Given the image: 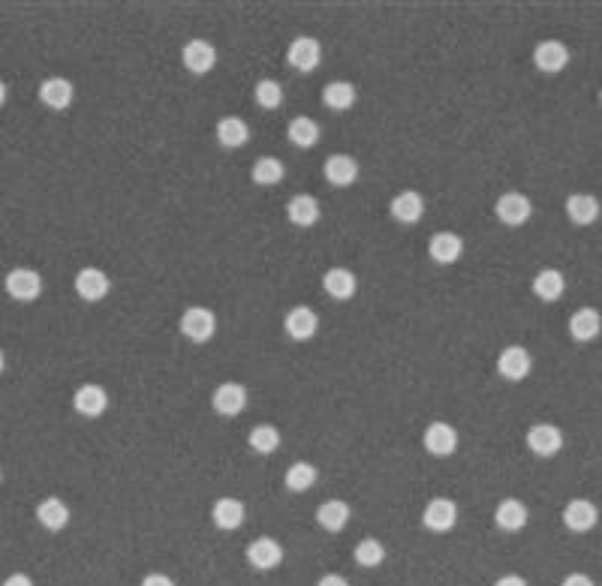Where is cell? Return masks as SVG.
I'll return each mask as SVG.
<instances>
[{
  "mask_svg": "<svg viewBox=\"0 0 602 586\" xmlns=\"http://www.w3.org/2000/svg\"><path fill=\"white\" fill-rule=\"evenodd\" d=\"M356 100H359L356 84H350V82H332L323 88V102H325V109H332V111H350L356 106Z\"/></svg>",
  "mask_w": 602,
  "mask_h": 586,
  "instance_id": "obj_32",
  "label": "cell"
},
{
  "mask_svg": "<svg viewBox=\"0 0 602 586\" xmlns=\"http://www.w3.org/2000/svg\"><path fill=\"white\" fill-rule=\"evenodd\" d=\"M6 295L15 301H37L42 292V277L31 268H13L4 280Z\"/></svg>",
  "mask_w": 602,
  "mask_h": 586,
  "instance_id": "obj_12",
  "label": "cell"
},
{
  "mask_svg": "<svg viewBox=\"0 0 602 586\" xmlns=\"http://www.w3.org/2000/svg\"><path fill=\"white\" fill-rule=\"evenodd\" d=\"M181 60H184V66L190 73L205 75L217 66V48H214L208 39H190L181 48Z\"/></svg>",
  "mask_w": 602,
  "mask_h": 586,
  "instance_id": "obj_11",
  "label": "cell"
},
{
  "mask_svg": "<svg viewBox=\"0 0 602 586\" xmlns=\"http://www.w3.org/2000/svg\"><path fill=\"white\" fill-rule=\"evenodd\" d=\"M533 64H536L539 73L554 75V73H561V70L570 66V48H566L563 42H557V39H545V42H539V46L533 48Z\"/></svg>",
  "mask_w": 602,
  "mask_h": 586,
  "instance_id": "obj_9",
  "label": "cell"
},
{
  "mask_svg": "<svg viewBox=\"0 0 602 586\" xmlns=\"http://www.w3.org/2000/svg\"><path fill=\"white\" fill-rule=\"evenodd\" d=\"M530 514H527V505L521 503V499H503L500 505H497L494 512V523L506 532H518L527 527Z\"/></svg>",
  "mask_w": 602,
  "mask_h": 586,
  "instance_id": "obj_26",
  "label": "cell"
},
{
  "mask_svg": "<svg viewBox=\"0 0 602 586\" xmlns=\"http://www.w3.org/2000/svg\"><path fill=\"white\" fill-rule=\"evenodd\" d=\"M73 407H75V412L79 415H84V418H100L102 412L109 409V394H106V388L102 385H82L79 391L73 394Z\"/></svg>",
  "mask_w": 602,
  "mask_h": 586,
  "instance_id": "obj_21",
  "label": "cell"
},
{
  "mask_svg": "<svg viewBox=\"0 0 602 586\" xmlns=\"http://www.w3.org/2000/svg\"><path fill=\"white\" fill-rule=\"evenodd\" d=\"M211 407L223 418H235L247 409V388L241 382H220L211 394Z\"/></svg>",
  "mask_w": 602,
  "mask_h": 586,
  "instance_id": "obj_2",
  "label": "cell"
},
{
  "mask_svg": "<svg viewBox=\"0 0 602 586\" xmlns=\"http://www.w3.org/2000/svg\"><path fill=\"white\" fill-rule=\"evenodd\" d=\"M178 328L190 343H208L217 334V316L208 307H187L181 313Z\"/></svg>",
  "mask_w": 602,
  "mask_h": 586,
  "instance_id": "obj_1",
  "label": "cell"
},
{
  "mask_svg": "<svg viewBox=\"0 0 602 586\" xmlns=\"http://www.w3.org/2000/svg\"><path fill=\"white\" fill-rule=\"evenodd\" d=\"M287 136H289V142L296 144V148H301V151H307V148H314L316 142H320V124H316L314 118H292L289 120V127H287Z\"/></svg>",
  "mask_w": 602,
  "mask_h": 586,
  "instance_id": "obj_31",
  "label": "cell"
},
{
  "mask_svg": "<svg viewBox=\"0 0 602 586\" xmlns=\"http://www.w3.org/2000/svg\"><path fill=\"white\" fill-rule=\"evenodd\" d=\"M75 295H79L82 301H88V304H97V301H102L109 295L111 283H109V274L100 271V268H82L79 274H75Z\"/></svg>",
  "mask_w": 602,
  "mask_h": 586,
  "instance_id": "obj_10",
  "label": "cell"
},
{
  "mask_svg": "<svg viewBox=\"0 0 602 586\" xmlns=\"http://www.w3.org/2000/svg\"><path fill=\"white\" fill-rule=\"evenodd\" d=\"M561 586H597V583H593V581H590V577H588V574L575 572V574H566Z\"/></svg>",
  "mask_w": 602,
  "mask_h": 586,
  "instance_id": "obj_38",
  "label": "cell"
},
{
  "mask_svg": "<svg viewBox=\"0 0 602 586\" xmlns=\"http://www.w3.org/2000/svg\"><path fill=\"white\" fill-rule=\"evenodd\" d=\"M316 478H320V472H316L314 463L298 460V463H292V467L287 469V476H283V485H287V490H292V494H307V490L316 485Z\"/></svg>",
  "mask_w": 602,
  "mask_h": 586,
  "instance_id": "obj_33",
  "label": "cell"
},
{
  "mask_svg": "<svg viewBox=\"0 0 602 586\" xmlns=\"http://www.w3.org/2000/svg\"><path fill=\"white\" fill-rule=\"evenodd\" d=\"M599 331H602V316H599V310L581 307V310H575V313L570 316V334H572V340L590 343V340H597V337H599Z\"/></svg>",
  "mask_w": 602,
  "mask_h": 586,
  "instance_id": "obj_24",
  "label": "cell"
},
{
  "mask_svg": "<svg viewBox=\"0 0 602 586\" xmlns=\"http://www.w3.org/2000/svg\"><path fill=\"white\" fill-rule=\"evenodd\" d=\"M323 289L334 301H350L359 292V280L350 268H329L323 274Z\"/></svg>",
  "mask_w": 602,
  "mask_h": 586,
  "instance_id": "obj_23",
  "label": "cell"
},
{
  "mask_svg": "<svg viewBox=\"0 0 602 586\" xmlns=\"http://www.w3.org/2000/svg\"><path fill=\"white\" fill-rule=\"evenodd\" d=\"M566 292V277L557 268H542L533 277V295L539 301H557Z\"/></svg>",
  "mask_w": 602,
  "mask_h": 586,
  "instance_id": "obj_30",
  "label": "cell"
},
{
  "mask_svg": "<svg viewBox=\"0 0 602 586\" xmlns=\"http://www.w3.org/2000/svg\"><path fill=\"white\" fill-rule=\"evenodd\" d=\"M316 523L325 532H341L350 523V505L343 499H325V503L316 508Z\"/></svg>",
  "mask_w": 602,
  "mask_h": 586,
  "instance_id": "obj_28",
  "label": "cell"
},
{
  "mask_svg": "<svg viewBox=\"0 0 602 586\" xmlns=\"http://www.w3.org/2000/svg\"><path fill=\"white\" fill-rule=\"evenodd\" d=\"M599 100H602V91H599Z\"/></svg>",
  "mask_w": 602,
  "mask_h": 586,
  "instance_id": "obj_46",
  "label": "cell"
},
{
  "mask_svg": "<svg viewBox=\"0 0 602 586\" xmlns=\"http://www.w3.org/2000/svg\"><path fill=\"white\" fill-rule=\"evenodd\" d=\"M421 442H425V451L434 454V458H452V454L458 451V430L446 424V421H431V424L425 427Z\"/></svg>",
  "mask_w": 602,
  "mask_h": 586,
  "instance_id": "obj_3",
  "label": "cell"
},
{
  "mask_svg": "<svg viewBox=\"0 0 602 586\" xmlns=\"http://www.w3.org/2000/svg\"><path fill=\"white\" fill-rule=\"evenodd\" d=\"M247 139H251V129H247V124L241 118L229 115V118L217 120V142L223 144V148H229V151L244 148Z\"/></svg>",
  "mask_w": 602,
  "mask_h": 586,
  "instance_id": "obj_29",
  "label": "cell"
},
{
  "mask_svg": "<svg viewBox=\"0 0 602 586\" xmlns=\"http://www.w3.org/2000/svg\"><path fill=\"white\" fill-rule=\"evenodd\" d=\"M421 523L431 532H449L455 529V523H458V505L446 496H437L425 505V512H421Z\"/></svg>",
  "mask_w": 602,
  "mask_h": 586,
  "instance_id": "obj_7",
  "label": "cell"
},
{
  "mask_svg": "<svg viewBox=\"0 0 602 586\" xmlns=\"http://www.w3.org/2000/svg\"><path fill=\"white\" fill-rule=\"evenodd\" d=\"M352 556H356L361 568H380L385 563V545L376 538H361L356 550H352Z\"/></svg>",
  "mask_w": 602,
  "mask_h": 586,
  "instance_id": "obj_36",
  "label": "cell"
},
{
  "mask_svg": "<svg viewBox=\"0 0 602 586\" xmlns=\"http://www.w3.org/2000/svg\"><path fill=\"white\" fill-rule=\"evenodd\" d=\"M37 520L49 532H60V529H66V523H70V508H66V503H60L58 496H49L37 505Z\"/></svg>",
  "mask_w": 602,
  "mask_h": 586,
  "instance_id": "obj_27",
  "label": "cell"
},
{
  "mask_svg": "<svg viewBox=\"0 0 602 586\" xmlns=\"http://www.w3.org/2000/svg\"><path fill=\"white\" fill-rule=\"evenodd\" d=\"M563 523L572 532H590L599 523V508L590 499H572L563 508Z\"/></svg>",
  "mask_w": 602,
  "mask_h": 586,
  "instance_id": "obj_20",
  "label": "cell"
},
{
  "mask_svg": "<svg viewBox=\"0 0 602 586\" xmlns=\"http://www.w3.org/2000/svg\"><path fill=\"white\" fill-rule=\"evenodd\" d=\"M253 100H256V106H260V109H280L283 106V88H280V82H274V79L256 82Z\"/></svg>",
  "mask_w": 602,
  "mask_h": 586,
  "instance_id": "obj_37",
  "label": "cell"
},
{
  "mask_svg": "<svg viewBox=\"0 0 602 586\" xmlns=\"http://www.w3.org/2000/svg\"><path fill=\"white\" fill-rule=\"evenodd\" d=\"M4 586H33V581H31L28 574L15 572V574H10V577H6V581H4Z\"/></svg>",
  "mask_w": 602,
  "mask_h": 586,
  "instance_id": "obj_40",
  "label": "cell"
},
{
  "mask_svg": "<svg viewBox=\"0 0 602 586\" xmlns=\"http://www.w3.org/2000/svg\"><path fill=\"white\" fill-rule=\"evenodd\" d=\"M251 178H253V184H260V187H274L287 178V166H283L278 157H260L253 162Z\"/></svg>",
  "mask_w": 602,
  "mask_h": 586,
  "instance_id": "obj_34",
  "label": "cell"
},
{
  "mask_svg": "<svg viewBox=\"0 0 602 586\" xmlns=\"http://www.w3.org/2000/svg\"><path fill=\"white\" fill-rule=\"evenodd\" d=\"M527 448L536 454V458H554V454L563 448V430L557 424L539 421V424H533L527 430Z\"/></svg>",
  "mask_w": 602,
  "mask_h": 586,
  "instance_id": "obj_5",
  "label": "cell"
},
{
  "mask_svg": "<svg viewBox=\"0 0 602 586\" xmlns=\"http://www.w3.org/2000/svg\"><path fill=\"white\" fill-rule=\"evenodd\" d=\"M4 102H6V84L0 82V106H4Z\"/></svg>",
  "mask_w": 602,
  "mask_h": 586,
  "instance_id": "obj_43",
  "label": "cell"
},
{
  "mask_svg": "<svg viewBox=\"0 0 602 586\" xmlns=\"http://www.w3.org/2000/svg\"><path fill=\"white\" fill-rule=\"evenodd\" d=\"M316 586H350V583L343 581L341 574H325V577H320V581H316Z\"/></svg>",
  "mask_w": 602,
  "mask_h": 586,
  "instance_id": "obj_41",
  "label": "cell"
},
{
  "mask_svg": "<svg viewBox=\"0 0 602 586\" xmlns=\"http://www.w3.org/2000/svg\"><path fill=\"white\" fill-rule=\"evenodd\" d=\"M359 171H361L359 160L350 157V153H332L323 166V175L332 187H352L359 180Z\"/></svg>",
  "mask_w": 602,
  "mask_h": 586,
  "instance_id": "obj_16",
  "label": "cell"
},
{
  "mask_svg": "<svg viewBox=\"0 0 602 586\" xmlns=\"http://www.w3.org/2000/svg\"><path fill=\"white\" fill-rule=\"evenodd\" d=\"M494 214L503 226H524L533 214V205L524 193H503L494 205Z\"/></svg>",
  "mask_w": 602,
  "mask_h": 586,
  "instance_id": "obj_8",
  "label": "cell"
},
{
  "mask_svg": "<svg viewBox=\"0 0 602 586\" xmlns=\"http://www.w3.org/2000/svg\"><path fill=\"white\" fill-rule=\"evenodd\" d=\"M247 445L253 448L256 454H271L280 448V430L271 424H256L251 433H247Z\"/></svg>",
  "mask_w": 602,
  "mask_h": 586,
  "instance_id": "obj_35",
  "label": "cell"
},
{
  "mask_svg": "<svg viewBox=\"0 0 602 586\" xmlns=\"http://www.w3.org/2000/svg\"><path fill=\"white\" fill-rule=\"evenodd\" d=\"M75 100V88L70 79H60V75H51L40 84V102L55 111H66Z\"/></svg>",
  "mask_w": 602,
  "mask_h": 586,
  "instance_id": "obj_18",
  "label": "cell"
},
{
  "mask_svg": "<svg viewBox=\"0 0 602 586\" xmlns=\"http://www.w3.org/2000/svg\"><path fill=\"white\" fill-rule=\"evenodd\" d=\"M428 256H431L437 265H455L464 256V238L455 235V232H437V235L428 241Z\"/></svg>",
  "mask_w": 602,
  "mask_h": 586,
  "instance_id": "obj_22",
  "label": "cell"
},
{
  "mask_svg": "<svg viewBox=\"0 0 602 586\" xmlns=\"http://www.w3.org/2000/svg\"><path fill=\"white\" fill-rule=\"evenodd\" d=\"M283 328H287V334L292 340L307 343L316 331H320V316H316V310L305 307V304L292 307L287 313V319H283Z\"/></svg>",
  "mask_w": 602,
  "mask_h": 586,
  "instance_id": "obj_14",
  "label": "cell"
},
{
  "mask_svg": "<svg viewBox=\"0 0 602 586\" xmlns=\"http://www.w3.org/2000/svg\"><path fill=\"white\" fill-rule=\"evenodd\" d=\"M497 370H500V376L509 379V382H521V379L530 376L533 358L524 346H506L500 355H497Z\"/></svg>",
  "mask_w": 602,
  "mask_h": 586,
  "instance_id": "obj_13",
  "label": "cell"
},
{
  "mask_svg": "<svg viewBox=\"0 0 602 586\" xmlns=\"http://www.w3.org/2000/svg\"><path fill=\"white\" fill-rule=\"evenodd\" d=\"M142 586H175V581H172L169 574H160V572H154V574H148L142 581Z\"/></svg>",
  "mask_w": 602,
  "mask_h": 586,
  "instance_id": "obj_39",
  "label": "cell"
},
{
  "mask_svg": "<svg viewBox=\"0 0 602 586\" xmlns=\"http://www.w3.org/2000/svg\"><path fill=\"white\" fill-rule=\"evenodd\" d=\"M599 199L590 193H572L570 199H566V217H570L575 226H590V223L599 220Z\"/></svg>",
  "mask_w": 602,
  "mask_h": 586,
  "instance_id": "obj_25",
  "label": "cell"
},
{
  "mask_svg": "<svg viewBox=\"0 0 602 586\" xmlns=\"http://www.w3.org/2000/svg\"><path fill=\"white\" fill-rule=\"evenodd\" d=\"M287 217H289L292 226L311 229V226H316V223H320L323 208H320V202H316V196L298 193V196H292V199L287 202Z\"/></svg>",
  "mask_w": 602,
  "mask_h": 586,
  "instance_id": "obj_17",
  "label": "cell"
},
{
  "mask_svg": "<svg viewBox=\"0 0 602 586\" xmlns=\"http://www.w3.org/2000/svg\"><path fill=\"white\" fill-rule=\"evenodd\" d=\"M287 60L292 70L298 73H314L323 60V46L314 37H296L287 48Z\"/></svg>",
  "mask_w": 602,
  "mask_h": 586,
  "instance_id": "obj_6",
  "label": "cell"
},
{
  "mask_svg": "<svg viewBox=\"0 0 602 586\" xmlns=\"http://www.w3.org/2000/svg\"><path fill=\"white\" fill-rule=\"evenodd\" d=\"M244 559H247V565L256 568V572H271V568H278L283 563V547H280V541L260 536L247 545Z\"/></svg>",
  "mask_w": 602,
  "mask_h": 586,
  "instance_id": "obj_4",
  "label": "cell"
},
{
  "mask_svg": "<svg viewBox=\"0 0 602 586\" xmlns=\"http://www.w3.org/2000/svg\"><path fill=\"white\" fill-rule=\"evenodd\" d=\"M494 586H527V581H524V577H518V574H503Z\"/></svg>",
  "mask_w": 602,
  "mask_h": 586,
  "instance_id": "obj_42",
  "label": "cell"
},
{
  "mask_svg": "<svg viewBox=\"0 0 602 586\" xmlns=\"http://www.w3.org/2000/svg\"><path fill=\"white\" fill-rule=\"evenodd\" d=\"M392 220H398L401 226H416V223L425 217V199L416 193V189H403L389 202Z\"/></svg>",
  "mask_w": 602,
  "mask_h": 586,
  "instance_id": "obj_15",
  "label": "cell"
},
{
  "mask_svg": "<svg viewBox=\"0 0 602 586\" xmlns=\"http://www.w3.org/2000/svg\"><path fill=\"white\" fill-rule=\"evenodd\" d=\"M4 367H6V358H4V352H0V373H4Z\"/></svg>",
  "mask_w": 602,
  "mask_h": 586,
  "instance_id": "obj_44",
  "label": "cell"
},
{
  "mask_svg": "<svg viewBox=\"0 0 602 586\" xmlns=\"http://www.w3.org/2000/svg\"><path fill=\"white\" fill-rule=\"evenodd\" d=\"M0 481H4V472H0Z\"/></svg>",
  "mask_w": 602,
  "mask_h": 586,
  "instance_id": "obj_45",
  "label": "cell"
},
{
  "mask_svg": "<svg viewBox=\"0 0 602 586\" xmlns=\"http://www.w3.org/2000/svg\"><path fill=\"white\" fill-rule=\"evenodd\" d=\"M244 514H247V508H244V503H241V499H235V496H220L217 503H214V508H211V520H214V527L223 529V532H235V529H241V523H244Z\"/></svg>",
  "mask_w": 602,
  "mask_h": 586,
  "instance_id": "obj_19",
  "label": "cell"
}]
</instances>
